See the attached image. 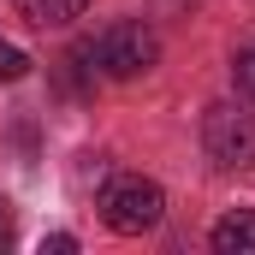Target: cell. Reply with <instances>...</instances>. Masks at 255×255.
Instances as JSON below:
<instances>
[{
    "instance_id": "7a4b0ae2",
    "label": "cell",
    "mask_w": 255,
    "mask_h": 255,
    "mask_svg": "<svg viewBox=\"0 0 255 255\" xmlns=\"http://www.w3.org/2000/svg\"><path fill=\"white\" fill-rule=\"evenodd\" d=\"M202 148L220 172H244L255 166V113L232 107V101H214L202 113Z\"/></svg>"
},
{
    "instance_id": "5b68a950",
    "label": "cell",
    "mask_w": 255,
    "mask_h": 255,
    "mask_svg": "<svg viewBox=\"0 0 255 255\" xmlns=\"http://www.w3.org/2000/svg\"><path fill=\"white\" fill-rule=\"evenodd\" d=\"M18 6H24V18H30V24H42V30H60V24H71V18H77L89 0H18Z\"/></svg>"
},
{
    "instance_id": "3957f363",
    "label": "cell",
    "mask_w": 255,
    "mask_h": 255,
    "mask_svg": "<svg viewBox=\"0 0 255 255\" xmlns=\"http://www.w3.org/2000/svg\"><path fill=\"white\" fill-rule=\"evenodd\" d=\"M89 60L101 65L107 77H119V83H125V77H142L148 65L160 60V42H154V30H148V24H130V18H125V24H107V30L95 36Z\"/></svg>"
},
{
    "instance_id": "6da1fadb",
    "label": "cell",
    "mask_w": 255,
    "mask_h": 255,
    "mask_svg": "<svg viewBox=\"0 0 255 255\" xmlns=\"http://www.w3.org/2000/svg\"><path fill=\"white\" fill-rule=\"evenodd\" d=\"M95 208H101L107 232H119V238H142V232L160 226L166 196H160L154 178H142V172H119V178H107V190H101Z\"/></svg>"
},
{
    "instance_id": "52a82bcc",
    "label": "cell",
    "mask_w": 255,
    "mask_h": 255,
    "mask_svg": "<svg viewBox=\"0 0 255 255\" xmlns=\"http://www.w3.org/2000/svg\"><path fill=\"white\" fill-rule=\"evenodd\" d=\"M24 71H30V60H24V54H18L12 42H0V83H18Z\"/></svg>"
},
{
    "instance_id": "277c9868",
    "label": "cell",
    "mask_w": 255,
    "mask_h": 255,
    "mask_svg": "<svg viewBox=\"0 0 255 255\" xmlns=\"http://www.w3.org/2000/svg\"><path fill=\"white\" fill-rule=\"evenodd\" d=\"M214 250L220 255H255V208H232L214 226Z\"/></svg>"
},
{
    "instance_id": "ba28073f",
    "label": "cell",
    "mask_w": 255,
    "mask_h": 255,
    "mask_svg": "<svg viewBox=\"0 0 255 255\" xmlns=\"http://www.w3.org/2000/svg\"><path fill=\"white\" fill-rule=\"evenodd\" d=\"M6 244H12V202L0 196V250H6Z\"/></svg>"
},
{
    "instance_id": "8992f818",
    "label": "cell",
    "mask_w": 255,
    "mask_h": 255,
    "mask_svg": "<svg viewBox=\"0 0 255 255\" xmlns=\"http://www.w3.org/2000/svg\"><path fill=\"white\" fill-rule=\"evenodd\" d=\"M232 83H238V95H250V101H255V42L232 54Z\"/></svg>"
}]
</instances>
